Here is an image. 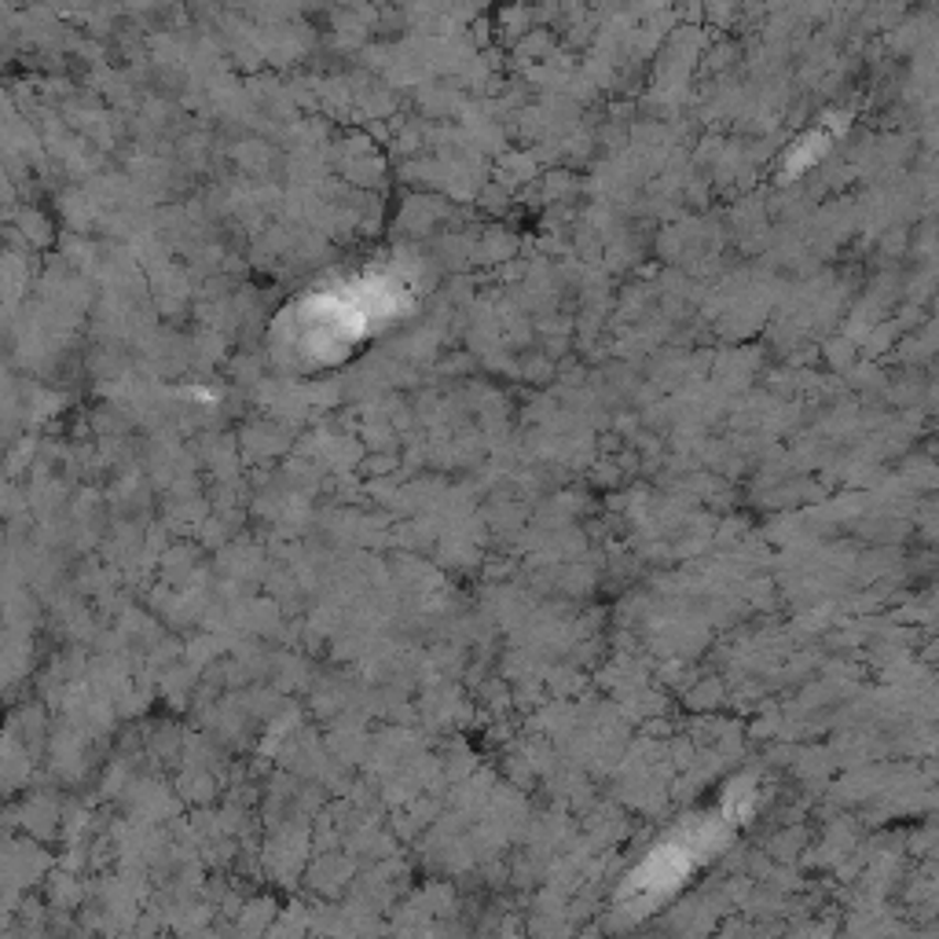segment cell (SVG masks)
I'll return each instance as SVG.
<instances>
[{
    "instance_id": "1",
    "label": "cell",
    "mask_w": 939,
    "mask_h": 939,
    "mask_svg": "<svg viewBox=\"0 0 939 939\" xmlns=\"http://www.w3.org/2000/svg\"><path fill=\"white\" fill-rule=\"evenodd\" d=\"M756 936H759V929H753L748 921H726L723 932L715 939H756Z\"/></svg>"
}]
</instances>
